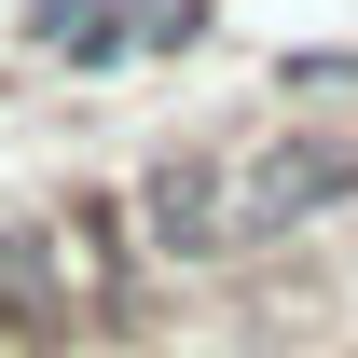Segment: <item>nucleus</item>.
Instances as JSON below:
<instances>
[{
	"label": "nucleus",
	"instance_id": "obj_1",
	"mask_svg": "<svg viewBox=\"0 0 358 358\" xmlns=\"http://www.w3.org/2000/svg\"><path fill=\"white\" fill-rule=\"evenodd\" d=\"M138 289V248H83V207H0V345H55Z\"/></svg>",
	"mask_w": 358,
	"mask_h": 358
},
{
	"label": "nucleus",
	"instance_id": "obj_2",
	"mask_svg": "<svg viewBox=\"0 0 358 358\" xmlns=\"http://www.w3.org/2000/svg\"><path fill=\"white\" fill-rule=\"evenodd\" d=\"M221 179H234V262H262V248L317 234L331 207H358V124H275V138H234Z\"/></svg>",
	"mask_w": 358,
	"mask_h": 358
},
{
	"label": "nucleus",
	"instance_id": "obj_3",
	"mask_svg": "<svg viewBox=\"0 0 358 358\" xmlns=\"http://www.w3.org/2000/svg\"><path fill=\"white\" fill-rule=\"evenodd\" d=\"M124 234L138 262H234V179L221 152H152L124 179Z\"/></svg>",
	"mask_w": 358,
	"mask_h": 358
},
{
	"label": "nucleus",
	"instance_id": "obj_4",
	"mask_svg": "<svg viewBox=\"0 0 358 358\" xmlns=\"http://www.w3.org/2000/svg\"><path fill=\"white\" fill-rule=\"evenodd\" d=\"M28 42L69 69H110V55H138V28H124V0H28Z\"/></svg>",
	"mask_w": 358,
	"mask_h": 358
},
{
	"label": "nucleus",
	"instance_id": "obj_5",
	"mask_svg": "<svg viewBox=\"0 0 358 358\" xmlns=\"http://www.w3.org/2000/svg\"><path fill=\"white\" fill-rule=\"evenodd\" d=\"M124 28H138V55H179L207 28V0H124Z\"/></svg>",
	"mask_w": 358,
	"mask_h": 358
}]
</instances>
